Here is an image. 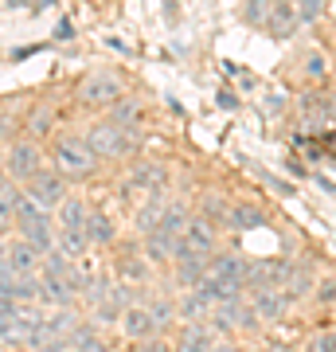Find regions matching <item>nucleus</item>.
Listing matches in <instances>:
<instances>
[{"instance_id":"obj_1","label":"nucleus","mask_w":336,"mask_h":352,"mask_svg":"<svg viewBox=\"0 0 336 352\" xmlns=\"http://www.w3.org/2000/svg\"><path fill=\"white\" fill-rule=\"evenodd\" d=\"M51 161H55V173H59L63 180H82V176L94 173L98 157H94V149H90L82 138L67 133V138H55V145H51Z\"/></svg>"},{"instance_id":"obj_2","label":"nucleus","mask_w":336,"mask_h":352,"mask_svg":"<svg viewBox=\"0 0 336 352\" xmlns=\"http://www.w3.org/2000/svg\"><path fill=\"white\" fill-rule=\"evenodd\" d=\"M125 98V82L117 71L102 67V71H90L82 82H78V102L82 106H117Z\"/></svg>"},{"instance_id":"obj_3","label":"nucleus","mask_w":336,"mask_h":352,"mask_svg":"<svg viewBox=\"0 0 336 352\" xmlns=\"http://www.w3.org/2000/svg\"><path fill=\"white\" fill-rule=\"evenodd\" d=\"M82 141L94 149V157H106V161H122V157H129V149H133L129 129L113 126V122H94V126L82 133Z\"/></svg>"},{"instance_id":"obj_4","label":"nucleus","mask_w":336,"mask_h":352,"mask_svg":"<svg viewBox=\"0 0 336 352\" xmlns=\"http://www.w3.org/2000/svg\"><path fill=\"white\" fill-rule=\"evenodd\" d=\"M24 192L47 212V208H59V204L67 200V180H63L55 168H39V173L24 184Z\"/></svg>"},{"instance_id":"obj_5","label":"nucleus","mask_w":336,"mask_h":352,"mask_svg":"<svg viewBox=\"0 0 336 352\" xmlns=\"http://www.w3.org/2000/svg\"><path fill=\"white\" fill-rule=\"evenodd\" d=\"M4 157H8V176H12L16 184H27L43 168V153H39L36 141H12V149L4 153Z\"/></svg>"},{"instance_id":"obj_6","label":"nucleus","mask_w":336,"mask_h":352,"mask_svg":"<svg viewBox=\"0 0 336 352\" xmlns=\"http://www.w3.org/2000/svg\"><path fill=\"white\" fill-rule=\"evenodd\" d=\"M141 254H145L153 266H157V263H180V258H188V247H184V239H176V235H168V231L157 227V231L145 235Z\"/></svg>"},{"instance_id":"obj_7","label":"nucleus","mask_w":336,"mask_h":352,"mask_svg":"<svg viewBox=\"0 0 336 352\" xmlns=\"http://www.w3.org/2000/svg\"><path fill=\"white\" fill-rule=\"evenodd\" d=\"M188 247V254H199V258H215L219 254V239H215V227L208 223V219H199V215H192V223H188V231L180 235Z\"/></svg>"},{"instance_id":"obj_8","label":"nucleus","mask_w":336,"mask_h":352,"mask_svg":"<svg viewBox=\"0 0 336 352\" xmlns=\"http://www.w3.org/2000/svg\"><path fill=\"white\" fill-rule=\"evenodd\" d=\"M164 180H168L164 164H157V161L133 164V168H129V176H125V196H129V192H157V196H161Z\"/></svg>"},{"instance_id":"obj_9","label":"nucleus","mask_w":336,"mask_h":352,"mask_svg":"<svg viewBox=\"0 0 336 352\" xmlns=\"http://www.w3.org/2000/svg\"><path fill=\"white\" fill-rule=\"evenodd\" d=\"M289 298L286 289H254V298H250V305H254V314H258V321H266V325H274V321H282V317L289 314Z\"/></svg>"},{"instance_id":"obj_10","label":"nucleus","mask_w":336,"mask_h":352,"mask_svg":"<svg viewBox=\"0 0 336 352\" xmlns=\"http://www.w3.org/2000/svg\"><path fill=\"white\" fill-rule=\"evenodd\" d=\"M208 274L227 282V286H238L247 289V278H250V263L247 258H238V254H215L212 266H208Z\"/></svg>"},{"instance_id":"obj_11","label":"nucleus","mask_w":336,"mask_h":352,"mask_svg":"<svg viewBox=\"0 0 336 352\" xmlns=\"http://www.w3.org/2000/svg\"><path fill=\"white\" fill-rule=\"evenodd\" d=\"M4 263L12 266V270H16L20 278H32V274H39V270H43V258L36 254V247H32V243H24L20 235H16V239H8Z\"/></svg>"},{"instance_id":"obj_12","label":"nucleus","mask_w":336,"mask_h":352,"mask_svg":"<svg viewBox=\"0 0 336 352\" xmlns=\"http://www.w3.org/2000/svg\"><path fill=\"white\" fill-rule=\"evenodd\" d=\"M117 329H122L129 340H149L157 329H153V317H149V309L145 305H129V309H122V321H117Z\"/></svg>"},{"instance_id":"obj_13","label":"nucleus","mask_w":336,"mask_h":352,"mask_svg":"<svg viewBox=\"0 0 336 352\" xmlns=\"http://www.w3.org/2000/svg\"><path fill=\"white\" fill-rule=\"evenodd\" d=\"M176 266V286L184 289H199L203 286V278H208V266H212V258H199V254H188V258H180V263H172Z\"/></svg>"},{"instance_id":"obj_14","label":"nucleus","mask_w":336,"mask_h":352,"mask_svg":"<svg viewBox=\"0 0 336 352\" xmlns=\"http://www.w3.org/2000/svg\"><path fill=\"white\" fill-rule=\"evenodd\" d=\"M215 305L199 294V289H188V294H180V302H176V317L180 321H188V325H203L208 317H212Z\"/></svg>"},{"instance_id":"obj_15","label":"nucleus","mask_w":336,"mask_h":352,"mask_svg":"<svg viewBox=\"0 0 336 352\" xmlns=\"http://www.w3.org/2000/svg\"><path fill=\"white\" fill-rule=\"evenodd\" d=\"M43 278V305L51 309H75V286L67 282V278H55V274H39Z\"/></svg>"},{"instance_id":"obj_16","label":"nucleus","mask_w":336,"mask_h":352,"mask_svg":"<svg viewBox=\"0 0 336 352\" xmlns=\"http://www.w3.org/2000/svg\"><path fill=\"white\" fill-rule=\"evenodd\" d=\"M55 212H59V219H55V227H59V231H87V215H90V204L87 200L67 196Z\"/></svg>"},{"instance_id":"obj_17","label":"nucleus","mask_w":336,"mask_h":352,"mask_svg":"<svg viewBox=\"0 0 336 352\" xmlns=\"http://www.w3.org/2000/svg\"><path fill=\"white\" fill-rule=\"evenodd\" d=\"M215 344H219V340H215V329L203 321V325H188L172 352H212Z\"/></svg>"},{"instance_id":"obj_18","label":"nucleus","mask_w":336,"mask_h":352,"mask_svg":"<svg viewBox=\"0 0 336 352\" xmlns=\"http://www.w3.org/2000/svg\"><path fill=\"white\" fill-rule=\"evenodd\" d=\"M87 239H90V247H110V243L117 239V227H113L110 215L98 212V208H90V215H87Z\"/></svg>"},{"instance_id":"obj_19","label":"nucleus","mask_w":336,"mask_h":352,"mask_svg":"<svg viewBox=\"0 0 336 352\" xmlns=\"http://www.w3.org/2000/svg\"><path fill=\"white\" fill-rule=\"evenodd\" d=\"M20 200H24V188L16 180H4L0 184V235L8 227H16V208H20Z\"/></svg>"},{"instance_id":"obj_20","label":"nucleus","mask_w":336,"mask_h":352,"mask_svg":"<svg viewBox=\"0 0 336 352\" xmlns=\"http://www.w3.org/2000/svg\"><path fill=\"white\" fill-rule=\"evenodd\" d=\"M141 113H145V102L137 98V94H129V98H122L117 106H110V122L122 129H133L141 122Z\"/></svg>"},{"instance_id":"obj_21","label":"nucleus","mask_w":336,"mask_h":352,"mask_svg":"<svg viewBox=\"0 0 336 352\" xmlns=\"http://www.w3.org/2000/svg\"><path fill=\"white\" fill-rule=\"evenodd\" d=\"M293 24H298V8H293V0H286V4H274L270 8V20H266V28H270V36H293Z\"/></svg>"},{"instance_id":"obj_22","label":"nucleus","mask_w":336,"mask_h":352,"mask_svg":"<svg viewBox=\"0 0 336 352\" xmlns=\"http://www.w3.org/2000/svg\"><path fill=\"white\" fill-rule=\"evenodd\" d=\"M71 349L75 352H110V344L102 340V333L90 325V321H82V325L71 333Z\"/></svg>"},{"instance_id":"obj_23","label":"nucleus","mask_w":336,"mask_h":352,"mask_svg":"<svg viewBox=\"0 0 336 352\" xmlns=\"http://www.w3.org/2000/svg\"><path fill=\"white\" fill-rule=\"evenodd\" d=\"M188 223H192V212H188V204H164L161 212V231H168V235H184Z\"/></svg>"},{"instance_id":"obj_24","label":"nucleus","mask_w":336,"mask_h":352,"mask_svg":"<svg viewBox=\"0 0 336 352\" xmlns=\"http://www.w3.org/2000/svg\"><path fill=\"white\" fill-rule=\"evenodd\" d=\"M117 274H122V282H137V286H149V282H153V263H149V258H122Z\"/></svg>"},{"instance_id":"obj_25","label":"nucleus","mask_w":336,"mask_h":352,"mask_svg":"<svg viewBox=\"0 0 336 352\" xmlns=\"http://www.w3.org/2000/svg\"><path fill=\"white\" fill-rule=\"evenodd\" d=\"M145 309H149L153 329H157V333H161V329H168L176 321V302H172V298H149V302H145Z\"/></svg>"},{"instance_id":"obj_26","label":"nucleus","mask_w":336,"mask_h":352,"mask_svg":"<svg viewBox=\"0 0 336 352\" xmlns=\"http://www.w3.org/2000/svg\"><path fill=\"white\" fill-rule=\"evenodd\" d=\"M71 270H75V258H71V254H67V251H59V247H55V251H51V254H43V270H39V274H55V278H67V274H71Z\"/></svg>"},{"instance_id":"obj_27","label":"nucleus","mask_w":336,"mask_h":352,"mask_svg":"<svg viewBox=\"0 0 336 352\" xmlns=\"http://www.w3.org/2000/svg\"><path fill=\"white\" fill-rule=\"evenodd\" d=\"M199 219H208V223H231V215H227V204L219 196H208V200L199 204Z\"/></svg>"},{"instance_id":"obj_28","label":"nucleus","mask_w":336,"mask_h":352,"mask_svg":"<svg viewBox=\"0 0 336 352\" xmlns=\"http://www.w3.org/2000/svg\"><path fill=\"white\" fill-rule=\"evenodd\" d=\"M270 0H247V8H243V20L247 24H258V28H266V20H270Z\"/></svg>"},{"instance_id":"obj_29","label":"nucleus","mask_w":336,"mask_h":352,"mask_svg":"<svg viewBox=\"0 0 336 352\" xmlns=\"http://www.w3.org/2000/svg\"><path fill=\"white\" fill-rule=\"evenodd\" d=\"M258 223H262V212L250 208V204H243V208L231 212V227H235V231H247V227H258Z\"/></svg>"},{"instance_id":"obj_30","label":"nucleus","mask_w":336,"mask_h":352,"mask_svg":"<svg viewBox=\"0 0 336 352\" xmlns=\"http://www.w3.org/2000/svg\"><path fill=\"white\" fill-rule=\"evenodd\" d=\"M309 289H313V274H309V270H293V274H289V282H286L289 298H305Z\"/></svg>"},{"instance_id":"obj_31","label":"nucleus","mask_w":336,"mask_h":352,"mask_svg":"<svg viewBox=\"0 0 336 352\" xmlns=\"http://www.w3.org/2000/svg\"><path fill=\"white\" fill-rule=\"evenodd\" d=\"M293 8H298V24H313L324 12V0H293Z\"/></svg>"},{"instance_id":"obj_32","label":"nucleus","mask_w":336,"mask_h":352,"mask_svg":"<svg viewBox=\"0 0 336 352\" xmlns=\"http://www.w3.org/2000/svg\"><path fill=\"white\" fill-rule=\"evenodd\" d=\"M324 71H328L324 55H321V51H309V55H305V75H309V78H321Z\"/></svg>"},{"instance_id":"obj_33","label":"nucleus","mask_w":336,"mask_h":352,"mask_svg":"<svg viewBox=\"0 0 336 352\" xmlns=\"http://www.w3.org/2000/svg\"><path fill=\"white\" fill-rule=\"evenodd\" d=\"M309 352H336V333H324V337H313Z\"/></svg>"},{"instance_id":"obj_34","label":"nucleus","mask_w":336,"mask_h":352,"mask_svg":"<svg viewBox=\"0 0 336 352\" xmlns=\"http://www.w3.org/2000/svg\"><path fill=\"white\" fill-rule=\"evenodd\" d=\"M16 309H20V302H8V298H0V329L8 325L16 317Z\"/></svg>"},{"instance_id":"obj_35","label":"nucleus","mask_w":336,"mask_h":352,"mask_svg":"<svg viewBox=\"0 0 336 352\" xmlns=\"http://www.w3.org/2000/svg\"><path fill=\"white\" fill-rule=\"evenodd\" d=\"M47 126H51V122H47V110H39V113H32V118H27V129H32V133H43Z\"/></svg>"},{"instance_id":"obj_36","label":"nucleus","mask_w":336,"mask_h":352,"mask_svg":"<svg viewBox=\"0 0 336 352\" xmlns=\"http://www.w3.org/2000/svg\"><path fill=\"white\" fill-rule=\"evenodd\" d=\"M55 39H75V24L71 20H59L55 24Z\"/></svg>"},{"instance_id":"obj_37","label":"nucleus","mask_w":336,"mask_h":352,"mask_svg":"<svg viewBox=\"0 0 336 352\" xmlns=\"http://www.w3.org/2000/svg\"><path fill=\"white\" fill-rule=\"evenodd\" d=\"M137 352H172V349H168V344H164V340H141V349Z\"/></svg>"},{"instance_id":"obj_38","label":"nucleus","mask_w":336,"mask_h":352,"mask_svg":"<svg viewBox=\"0 0 336 352\" xmlns=\"http://www.w3.org/2000/svg\"><path fill=\"white\" fill-rule=\"evenodd\" d=\"M12 129H16V122H12V118H8V113H0V138H8Z\"/></svg>"},{"instance_id":"obj_39","label":"nucleus","mask_w":336,"mask_h":352,"mask_svg":"<svg viewBox=\"0 0 336 352\" xmlns=\"http://www.w3.org/2000/svg\"><path fill=\"white\" fill-rule=\"evenodd\" d=\"M51 4H55V0H32V8H36V12H43V8H51Z\"/></svg>"},{"instance_id":"obj_40","label":"nucleus","mask_w":336,"mask_h":352,"mask_svg":"<svg viewBox=\"0 0 336 352\" xmlns=\"http://www.w3.org/2000/svg\"><path fill=\"white\" fill-rule=\"evenodd\" d=\"M212 352H235V349H231V344H215Z\"/></svg>"},{"instance_id":"obj_41","label":"nucleus","mask_w":336,"mask_h":352,"mask_svg":"<svg viewBox=\"0 0 336 352\" xmlns=\"http://www.w3.org/2000/svg\"><path fill=\"white\" fill-rule=\"evenodd\" d=\"M0 184H4V168H0Z\"/></svg>"},{"instance_id":"obj_42","label":"nucleus","mask_w":336,"mask_h":352,"mask_svg":"<svg viewBox=\"0 0 336 352\" xmlns=\"http://www.w3.org/2000/svg\"><path fill=\"white\" fill-rule=\"evenodd\" d=\"M270 4H286V0H270Z\"/></svg>"}]
</instances>
